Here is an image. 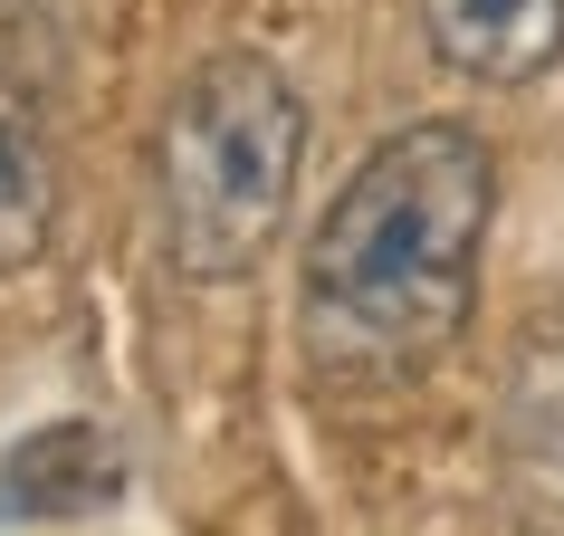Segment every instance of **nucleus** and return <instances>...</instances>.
I'll use <instances>...</instances> for the list:
<instances>
[{
	"mask_svg": "<svg viewBox=\"0 0 564 536\" xmlns=\"http://www.w3.org/2000/svg\"><path fill=\"white\" fill-rule=\"evenodd\" d=\"M507 441L535 479L564 489V335H535L527 364H517V393H507Z\"/></svg>",
	"mask_w": 564,
	"mask_h": 536,
	"instance_id": "obj_6",
	"label": "nucleus"
},
{
	"mask_svg": "<svg viewBox=\"0 0 564 536\" xmlns=\"http://www.w3.org/2000/svg\"><path fill=\"white\" fill-rule=\"evenodd\" d=\"M306 106L259 49H220L173 87L153 135V211H163V259L192 288H230L268 259L297 202Z\"/></svg>",
	"mask_w": 564,
	"mask_h": 536,
	"instance_id": "obj_2",
	"label": "nucleus"
},
{
	"mask_svg": "<svg viewBox=\"0 0 564 536\" xmlns=\"http://www.w3.org/2000/svg\"><path fill=\"white\" fill-rule=\"evenodd\" d=\"M48 231H58V163H48V135H39L30 96L0 77V268L39 259Z\"/></svg>",
	"mask_w": 564,
	"mask_h": 536,
	"instance_id": "obj_5",
	"label": "nucleus"
},
{
	"mask_svg": "<svg viewBox=\"0 0 564 536\" xmlns=\"http://www.w3.org/2000/svg\"><path fill=\"white\" fill-rule=\"evenodd\" d=\"M421 30L441 67L478 87H527L564 58V0H421Z\"/></svg>",
	"mask_w": 564,
	"mask_h": 536,
	"instance_id": "obj_4",
	"label": "nucleus"
},
{
	"mask_svg": "<svg viewBox=\"0 0 564 536\" xmlns=\"http://www.w3.org/2000/svg\"><path fill=\"white\" fill-rule=\"evenodd\" d=\"M124 479H134V450H124L116 421H39L30 441L0 460V517H87V507H116Z\"/></svg>",
	"mask_w": 564,
	"mask_h": 536,
	"instance_id": "obj_3",
	"label": "nucleus"
},
{
	"mask_svg": "<svg viewBox=\"0 0 564 536\" xmlns=\"http://www.w3.org/2000/svg\"><path fill=\"white\" fill-rule=\"evenodd\" d=\"M498 153L459 116H421L364 153L306 239V335L345 374H421L478 307Z\"/></svg>",
	"mask_w": 564,
	"mask_h": 536,
	"instance_id": "obj_1",
	"label": "nucleus"
}]
</instances>
